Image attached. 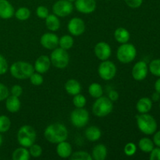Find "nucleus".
<instances>
[{"mask_svg":"<svg viewBox=\"0 0 160 160\" xmlns=\"http://www.w3.org/2000/svg\"><path fill=\"white\" fill-rule=\"evenodd\" d=\"M68 134V130L65 125L59 123L49 124L44 131L45 139L52 144H58L63 141H67Z\"/></svg>","mask_w":160,"mask_h":160,"instance_id":"nucleus-1","label":"nucleus"},{"mask_svg":"<svg viewBox=\"0 0 160 160\" xmlns=\"http://www.w3.org/2000/svg\"><path fill=\"white\" fill-rule=\"evenodd\" d=\"M137 126L139 131L146 135H152L157 131L156 119L148 113H140L136 116Z\"/></svg>","mask_w":160,"mask_h":160,"instance_id":"nucleus-2","label":"nucleus"},{"mask_svg":"<svg viewBox=\"0 0 160 160\" xmlns=\"http://www.w3.org/2000/svg\"><path fill=\"white\" fill-rule=\"evenodd\" d=\"M11 75L18 80L29 79L34 72V66L24 61H17L13 62L9 68Z\"/></svg>","mask_w":160,"mask_h":160,"instance_id":"nucleus-3","label":"nucleus"},{"mask_svg":"<svg viewBox=\"0 0 160 160\" xmlns=\"http://www.w3.org/2000/svg\"><path fill=\"white\" fill-rule=\"evenodd\" d=\"M17 142L21 146L29 148L34 144L37 138V133L34 128L30 125H23L17 131Z\"/></svg>","mask_w":160,"mask_h":160,"instance_id":"nucleus-4","label":"nucleus"},{"mask_svg":"<svg viewBox=\"0 0 160 160\" xmlns=\"http://www.w3.org/2000/svg\"><path fill=\"white\" fill-rule=\"evenodd\" d=\"M113 109L112 102L108 97L101 96L96 98L92 105V112L96 117L102 118L111 113Z\"/></svg>","mask_w":160,"mask_h":160,"instance_id":"nucleus-5","label":"nucleus"},{"mask_svg":"<svg viewBox=\"0 0 160 160\" xmlns=\"http://www.w3.org/2000/svg\"><path fill=\"white\" fill-rule=\"evenodd\" d=\"M137 56V49L133 44H121L117 51V58L122 63H130L135 59Z\"/></svg>","mask_w":160,"mask_h":160,"instance_id":"nucleus-6","label":"nucleus"},{"mask_svg":"<svg viewBox=\"0 0 160 160\" xmlns=\"http://www.w3.org/2000/svg\"><path fill=\"white\" fill-rule=\"evenodd\" d=\"M52 65L57 69H65L70 62V56L67 50L62 49L60 47L52 50L50 56Z\"/></svg>","mask_w":160,"mask_h":160,"instance_id":"nucleus-7","label":"nucleus"},{"mask_svg":"<svg viewBox=\"0 0 160 160\" xmlns=\"http://www.w3.org/2000/svg\"><path fill=\"white\" fill-rule=\"evenodd\" d=\"M70 121L75 128H84L89 121L88 111L84 108H76L70 114Z\"/></svg>","mask_w":160,"mask_h":160,"instance_id":"nucleus-8","label":"nucleus"},{"mask_svg":"<svg viewBox=\"0 0 160 160\" xmlns=\"http://www.w3.org/2000/svg\"><path fill=\"white\" fill-rule=\"evenodd\" d=\"M117 69L115 64L109 60L102 61L98 68V73L100 78L104 81H111L115 78Z\"/></svg>","mask_w":160,"mask_h":160,"instance_id":"nucleus-9","label":"nucleus"},{"mask_svg":"<svg viewBox=\"0 0 160 160\" xmlns=\"http://www.w3.org/2000/svg\"><path fill=\"white\" fill-rule=\"evenodd\" d=\"M73 10V6L68 0H59L52 6V12L59 17H66L70 15Z\"/></svg>","mask_w":160,"mask_h":160,"instance_id":"nucleus-10","label":"nucleus"},{"mask_svg":"<svg viewBox=\"0 0 160 160\" xmlns=\"http://www.w3.org/2000/svg\"><path fill=\"white\" fill-rule=\"evenodd\" d=\"M67 29L71 35L80 36L85 31V23L82 19L79 17H73L70 19L67 24Z\"/></svg>","mask_w":160,"mask_h":160,"instance_id":"nucleus-11","label":"nucleus"},{"mask_svg":"<svg viewBox=\"0 0 160 160\" xmlns=\"http://www.w3.org/2000/svg\"><path fill=\"white\" fill-rule=\"evenodd\" d=\"M148 73V66L145 61H138L134 65L131 71L133 78L137 81H142L146 78Z\"/></svg>","mask_w":160,"mask_h":160,"instance_id":"nucleus-12","label":"nucleus"},{"mask_svg":"<svg viewBox=\"0 0 160 160\" xmlns=\"http://www.w3.org/2000/svg\"><path fill=\"white\" fill-rule=\"evenodd\" d=\"M94 52L95 56L101 61L109 59L112 54L110 45L105 42H100L97 43L94 48Z\"/></svg>","mask_w":160,"mask_h":160,"instance_id":"nucleus-13","label":"nucleus"},{"mask_svg":"<svg viewBox=\"0 0 160 160\" xmlns=\"http://www.w3.org/2000/svg\"><path fill=\"white\" fill-rule=\"evenodd\" d=\"M59 38L54 33L47 32L42 34L40 38V43L45 48L53 50L59 46Z\"/></svg>","mask_w":160,"mask_h":160,"instance_id":"nucleus-14","label":"nucleus"},{"mask_svg":"<svg viewBox=\"0 0 160 160\" xmlns=\"http://www.w3.org/2000/svg\"><path fill=\"white\" fill-rule=\"evenodd\" d=\"M75 8L83 14H90L96 9L95 0H75Z\"/></svg>","mask_w":160,"mask_h":160,"instance_id":"nucleus-15","label":"nucleus"},{"mask_svg":"<svg viewBox=\"0 0 160 160\" xmlns=\"http://www.w3.org/2000/svg\"><path fill=\"white\" fill-rule=\"evenodd\" d=\"M51 65L52 63L50 58L45 55H42V56H39L34 62V71L43 74L49 70Z\"/></svg>","mask_w":160,"mask_h":160,"instance_id":"nucleus-16","label":"nucleus"},{"mask_svg":"<svg viewBox=\"0 0 160 160\" xmlns=\"http://www.w3.org/2000/svg\"><path fill=\"white\" fill-rule=\"evenodd\" d=\"M15 13L13 6L8 0H0V18L8 20Z\"/></svg>","mask_w":160,"mask_h":160,"instance_id":"nucleus-17","label":"nucleus"},{"mask_svg":"<svg viewBox=\"0 0 160 160\" xmlns=\"http://www.w3.org/2000/svg\"><path fill=\"white\" fill-rule=\"evenodd\" d=\"M56 153L62 159H67L70 157L73 153V148L69 142L63 141L57 144L56 146Z\"/></svg>","mask_w":160,"mask_h":160,"instance_id":"nucleus-18","label":"nucleus"},{"mask_svg":"<svg viewBox=\"0 0 160 160\" xmlns=\"http://www.w3.org/2000/svg\"><path fill=\"white\" fill-rule=\"evenodd\" d=\"M152 108V101L148 97H142L138 101L136 109L139 113H148Z\"/></svg>","mask_w":160,"mask_h":160,"instance_id":"nucleus-19","label":"nucleus"},{"mask_svg":"<svg viewBox=\"0 0 160 160\" xmlns=\"http://www.w3.org/2000/svg\"><path fill=\"white\" fill-rule=\"evenodd\" d=\"M64 88L67 93L70 95H76L81 93V84L75 79H69L64 84Z\"/></svg>","mask_w":160,"mask_h":160,"instance_id":"nucleus-20","label":"nucleus"},{"mask_svg":"<svg viewBox=\"0 0 160 160\" xmlns=\"http://www.w3.org/2000/svg\"><path fill=\"white\" fill-rule=\"evenodd\" d=\"M20 106H21V102L18 97L11 95H9L6 99V108L9 112L12 113L17 112L20 110Z\"/></svg>","mask_w":160,"mask_h":160,"instance_id":"nucleus-21","label":"nucleus"},{"mask_svg":"<svg viewBox=\"0 0 160 160\" xmlns=\"http://www.w3.org/2000/svg\"><path fill=\"white\" fill-rule=\"evenodd\" d=\"M108 150L107 148L103 144L96 145L92 149V156L95 160H105L107 157Z\"/></svg>","mask_w":160,"mask_h":160,"instance_id":"nucleus-22","label":"nucleus"},{"mask_svg":"<svg viewBox=\"0 0 160 160\" xmlns=\"http://www.w3.org/2000/svg\"><path fill=\"white\" fill-rule=\"evenodd\" d=\"M84 135L89 142H95L99 140L100 138L102 137V131L98 127L91 126L85 130Z\"/></svg>","mask_w":160,"mask_h":160,"instance_id":"nucleus-23","label":"nucleus"},{"mask_svg":"<svg viewBox=\"0 0 160 160\" xmlns=\"http://www.w3.org/2000/svg\"><path fill=\"white\" fill-rule=\"evenodd\" d=\"M45 26L52 32L57 31L60 28V20L59 17L53 14H48V17L45 19Z\"/></svg>","mask_w":160,"mask_h":160,"instance_id":"nucleus-24","label":"nucleus"},{"mask_svg":"<svg viewBox=\"0 0 160 160\" xmlns=\"http://www.w3.org/2000/svg\"><path fill=\"white\" fill-rule=\"evenodd\" d=\"M115 40L120 44H124L129 42L131 38V34L124 28H118L114 31Z\"/></svg>","mask_w":160,"mask_h":160,"instance_id":"nucleus-25","label":"nucleus"},{"mask_svg":"<svg viewBox=\"0 0 160 160\" xmlns=\"http://www.w3.org/2000/svg\"><path fill=\"white\" fill-rule=\"evenodd\" d=\"M30 157L29 150L23 146L14 150L12 154V159L13 160H28Z\"/></svg>","mask_w":160,"mask_h":160,"instance_id":"nucleus-26","label":"nucleus"},{"mask_svg":"<svg viewBox=\"0 0 160 160\" xmlns=\"http://www.w3.org/2000/svg\"><path fill=\"white\" fill-rule=\"evenodd\" d=\"M155 144L152 139L148 138H142L138 142V148L141 151L145 153H149L154 148Z\"/></svg>","mask_w":160,"mask_h":160,"instance_id":"nucleus-27","label":"nucleus"},{"mask_svg":"<svg viewBox=\"0 0 160 160\" xmlns=\"http://www.w3.org/2000/svg\"><path fill=\"white\" fill-rule=\"evenodd\" d=\"M73 44H74V40L71 35L64 34L59 39V46L67 51L73 46Z\"/></svg>","mask_w":160,"mask_h":160,"instance_id":"nucleus-28","label":"nucleus"},{"mask_svg":"<svg viewBox=\"0 0 160 160\" xmlns=\"http://www.w3.org/2000/svg\"><path fill=\"white\" fill-rule=\"evenodd\" d=\"M88 93L92 98L96 99V98L102 96L103 88L101 84H98V83H92L88 87Z\"/></svg>","mask_w":160,"mask_h":160,"instance_id":"nucleus-29","label":"nucleus"},{"mask_svg":"<svg viewBox=\"0 0 160 160\" xmlns=\"http://www.w3.org/2000/svg\"><path fill=\"white\" fill-rule=\"evenodd\" d=\"M16 18L21 21L28 20L31 17V11L27 7H20L17 9L14 13Z\"/></svg>","mask_w":160,"mask_h":160,"instance_id":"nucleus-30","label":"nucleus"},{"mask_svg":"<svg viewBox=\"0 0 160 160\" xmlns=\"http://www.w3.org/2000/svg\"><path fill=\"white\" fill-rule=\"evenodd\" d=\"M148 70L152 75L160 77V59H155L148 65Z\"/></svg>","mask_w":160,"mask_h":160,"instance_id":"nucleus-31","label":"nucleus"},{"mask_svg":"<svg viewBox=\"0 0 160 160\" xmlns=\"http://www.w3.org/2000/svg\"><path fill=\"white\" fill-rule=\"evenodd\" d=\"M71 160H92V155L84 151H78L73 152L70 156Z\"/></svg>","mask_w":160,"mask_h":160,"instance_id":"nucleus-32","label":"nucleus"},{"mask_svg":"<svg viewBox=\"0 0 160 160\" xmlns=\"http://www.w3.org/2000/svg\"><path fill=\"white\" fill-rule=\"evenodd\" d=\"M11 120L7 116H0V133H6L10 129Z\"/></svg>","mask_w":160,"mask_h":160,"instance_id":"nucleus-33","label":"nucleus"},{"mask_svg":"<svg viewBox=\"0 0 160 160\" xmlns=\"http://www.w3.org/2000/svg\"><path fill=\"white\" fill-rule=\"evenodd\" d=\"M87 103V99L84 95H81V93L76 95H73V104L76 108H84Z\"/></svg>","mask_w":160,"mask_h":160,"instance_id":"nucleus-34","label":"nucleus"},{"mask_svg":"<svg viewBox=\"0 0 160 160\" xmlns=\"http://www.w3.org/2000/svg\"><path fill=\"white\" fill-rule=\"evenodd\" d=\"M31 84L34 86H40L44 82V78L42 77V73H39L38 72H34L29 78Z\"/></svg>","mask_w":160,"mask_h":160,"instance_id":"nucleus-35","label":"nucleus"},{"mask_svg":"<svg viewBox=\"0 0 160 160\" xmlns=\"http://www.w3.org/2000/svg\"><path fill=\"white\" fill-rule=\"evenodd\" d=\"M29 152L32 157L38 158L42 154V148L38 144H33L29 147Z\"/></svg>","mask_w":160,"mask_h":160,"instance_id":"nucleus-36","label":"nucleus"},{"mask_svg":"<svg viewBox=\"0 0 160 160\" xmlns=\"http://www.w3.org/2000/svg\"><path fill=\"white\" fill-rule=\"evenodd\" d=\"M123 152L127 156H133L137 152V146L133 142H129L124 146Z\"/></svg>","mask_w":160,"mask_h":160,"instance_id":"nucleus-37","label":"nucleus"},{"mask_svg":"<svg viewBox=\"0 0 160 160\" xmlns=\"http://www.w3.org/2000/svg\"><path fill=\"white\" fill-rule=\"evenodd\" d=\"M36 14L40 19H45L49 14V12L46 6H39L36 9Z\"/></svg>","mask_w":160,"mask_h":160,"instance_id":"nucleus-38","label":"nucleus"},{"mask_svg":"<svg viewBox=\"0 0 160 160\" xmlns=\"http://www.w3.org/2000/svg\"><path fill=\"white\" fill-rule=\"evenodd\" d=\"M9 65L6 58L0 54V75H3L7 72Z\"/></svg>","mask_w":160,"mask_h":160,"instance_id":"nucleus-39","label":"nucleus"},{"mask_svg":"<svg viewBox=\"0 0 160 160\" xmlns=\"http://www.w3.org/2000/svg\"><path fill=\"white\" fill-rule=\"evenodd\" d=\"M9 95V88L2 83H0V102L4 101Z\"/></svg>","mask_w":160,"mask_h":160,"instance_id":"nucleus-40","label":"nucleus"},{"mask_svg":"<svg viewBox=\"0 0 160 160\" xmlns=\"http://www.w3.org/2000/svg\"><path fill=\"white\" fill-rule=\"evenodd\" d=\"M124 2L127 6L132 9L139 8L143 3V0H124Z\"/></svg>","mask_w":160,"mask_h":160,"instance_id":"nucleus-41","label":"nucleus"},{"mask_svg":"<svg viewBox=\"0 0 160 160\" xmlns=\"http://www.w3.org/2000/svg\"><path fill=\"white\" fill-rule=\"evenodd\" d=\"M11 95L16 97H20L23 94V88L19 84H15L11 88Z\"/></svg>","mask_w":160,"mask_h":160,"instance_id":"nucleus-42","label":"nucleus"},{"mask_svg":"<svg viewBox=\"0 0 160 160\" xmlns=\"http://www.w3.org/2000/svg\"><path fill=\"white\" fill-rule=\"evenodd\" d=\"M150 160H160V147H156L150 152Z\"/></svg>","mask_w":160,"mask_h":160,"instance_id":"nucleus-43","label":"nucleus"},{"mask_svg":"<svg viewBox=\"0 0 160 160\" xmlns=\"http://www.w3.org/2000/svg\"><path fill=\"white\" fill-rule=\"evenodd\" d=\"M108 98L111 100L112 102L117 101L119 98V94L116 90H111L109 91L108 93Z\"/></svg>","mask_w":160,"mask_h":160,"instance_id":"nucleus-44","label":"nucleus"},{"mask_svg":"<svg viewBox=\"0 0 160 160\" xmlns=\"http://www.w3.org/2000/svg\"><path fill=\"white\" fill-rule=\"evenodd\" d=\"M153 135V142L157 147H160V130L158 131H156Z\"/></svg>","mask_w":160,"mask_h":160,"instance_id":"nucleus-45","label":"nucleus"},{"mask_svg":"<svg viewBox=\"0 0 160 160\" xmlns=\"http://www.w3.org/2000/svg\"><path fill=\"white\" fill-rule=\"evenodd\" d=\"M152 101H154V102H157L159 101L160 99V94L158 93L157 92H155L152 95Z\"/></svg>","mask_w":160,"mask_h":160,"instance_id":"nucleus-46","label":"nucleus"},{"mask_svg":"<svg viewBox=\"0 0 160 160\" xmlns=\"http://www.w3.org/2000/svg\"><path fill=\"white\" fill-rule=\"evenodd\" d=\"M154 88H155V91L160 94V77L159 79L156 80V81L155 82Z\"/></svg>","mask_w":160,"mask_h":160,"instance_id":"nucleus-47","label":"nucleus"},{"mask_svg":"<svg viewBox=\"0 0 160 160\" xmlns=\"http://www.w3.org/2000/svg\"><path fill=\"white\" fill-rule=\"evenodd\" d=\"M3 142V138H2V136L1 135V133H0V147H1L2 144Z\"/></svg>","mask_w":160,"mask_h":160,"instance_id":"nucleus-48","label":"nucleus"},{"mask_svg":"<svg viewBox=\"0 0 160 160\" xmlns=\"http://www.w3.org/2000/svg\"><path fill=\"white\" fill-rule=\"evenodd\" d=\"M68 1L71 2H75V0H68Z\"/></svg>","mask_w":160,"mask_h":160,"instance_id":"nucleus-49","label":"nucleus"},{"mask_svg":"<svg viewBox=\"0 0 160 160\" xmlns=\"http://www.w3.org/2000/svg\"><path fill=\"white\" fill-rule=\"evenodd\" d=\"M159 109H160V103H159Z\"/></svg>","mask_w":160,"mask_h":160,"instance_id":"nucleus-50","label":"nucleus"}]
</instances>
